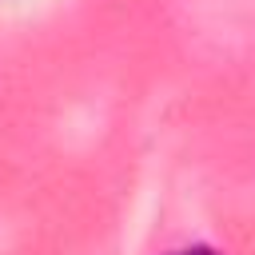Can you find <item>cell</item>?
<instances>
[{
    "mask_svg": "<svg viewBox=\"0 0 255 255\" xmlns=\"http://www.w3.org/2000/svg\"><path fill=\"white\" fill-rule=\"evenodd\" d=\"M167 255H219V251H215V247L195 243V247H175V251H167Z\"/></svg>",
    "mask_w": 255,
    "mask_h": 255,
    "instance_id": "obj_1",
    "label": "cell"
}]
</instances>
